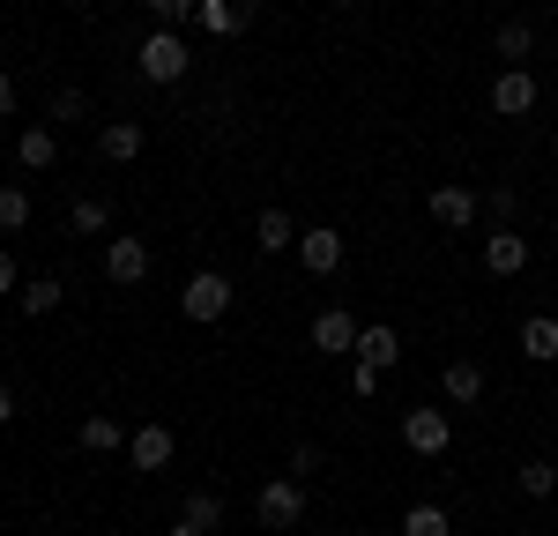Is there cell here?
Listing matches in <instances>:
<instances>
[{"label":"cell","instance_id":"obj_30","mask_svg":"<svg viewBox=\"0 0 558 536\" xmlns=\"http://www.w3.org/2000/svg\"><path fill=\"white\" fill-rule=\"evenodd\" d=\"M15 112V75H0V120Z\"/></svg>","mask_w":558,"mask_h":536},{"label":"cell","instance_id":"obj_2","mask_svg":"<svg viewBox=\"0 0 558 536\" xmlns=\"http://www.w3.org/2000/svg\"><path fill=\"white\" fill-rule=\"evenodd\" d=\"M179 313L194 320V328H209V320H223L231 313V276H216V268H202L186 291H179Z\"/></svg>","mask_w":558,"mask_h":536},{"label":"cell","instance_id":"obj_27","mask_svg":"<svg viewBox=\"0 0 558 536\" xmlns=\"http://www.w3.org/2000/svg\"><path fill=\"white\" fill-rule=\"evenodd\" d=\"M52 120H60V127L83 120V89H52Z\"/></svg>","mask_w":558,"mask_h":536},{"label":"cell","instance_id":"obj_7","mask_svg":"<svg viewBox=\"0 0 558 536\" xmlns=\"http://www.w3.org/2000/svg\"><path fill=\"white\" fill-rule=\"evenodd\" d=\"M299 261L313 268V276H336V268H343V231H328V223H313V231L299 239Z\"/></svg>","mask_w":558,"mask_h":536},{"label":"cell","instance_id":"obj_16","mask_svg":"<svg viewBox=\"0 0 558 536\" xmlns=\"http://www.w3.org/2000/svg\"><path fill=\"white\" fill-rule=\"evenodd\" d=\"M68 231H75V239H97V231H112V202H75V209H68Z\"/></svg>","mask_w":558,"mask_h":536},{"label":"cell","instance_id":"obj_14","mask_svg":"<svg viewBox=\"0 0 558 536\" xmlns=\"http://www.w3.org/2000/svg\"><path fill=\"white\" fill-rule=\"evenodd\" d=\"M97 157H112V165H134V157H142V127H134V120H112V127L97 134Z\"/></svg>","mask_w":558,"mask_h":536},{"label":"cell","instance_id":"obj_4","mask_svg":"<svg viewBox=\"0 0 558 536\" xmlns=\"http://www.w3.org/2000/svg\"><path fill=\"white\" fill-rule=\"evenodd\" d=\"M299 514H305V485L299 477L260 485V522H268V529H299Z\"/></svg>","mask_w":558,"mask_h":536},{"label":"cell","instance_id":"obj_3","mask_svg":"<svg viewBox=\"0 0 558 536\" xmlns=\"http://www.w3.org/2000/svg\"><path fill=\"white\" fill-rule=\"evenodd\" d=\"M142 75H149V83H179V75H186V38H179V31H149V38H142Z\"/></svg>","mask_w":558,"mask_h":536},{"label":"cell","instance_id":"obj_25","mask_svg":"<svg viewBox=\"0 0 558 536\" xmlns=\"http://www.w3.org/2000/svg\"><path fill=\"white\" fill-rule=\"evenodd\" d=\"M194 8H202V23H209L216 38H231V31H239V8H231V0H194Z\"/></svg>","mask_w":558,"mask_h":536},{"label":"cell","instance_id":"obj_17","mask_svg":"<svg viewBox=\"0 0 558 536\" xmlns=\"http://www.w3.org/2000/svg\"><path fill=\"white\" fill-rule=\"evenodd\" d=\"M299 239V223H291V209H260V254H283Z\"/></svg>","mask_w":558,"mask_h":536},{"label":"cell","instance_id":"obj_23","mask_svg":"<svg viewBox=\"0 0 558 536\" xmlns=\"http://www.w3.org/2000/svg\"><path fill=\"white\" fill-rule=\"evenodd\" d=\"M551 491H558L551 462H521V499H551Z\"/></svg>","mask_w":558,"mask_h":536},{"label":"cell","instance_id":"obj_34","mask_svg":"<svg viewBox=\"0 0 558 536\" xmlns=\"http://www.w3.org/2000/svg\"><path fill=\"white\" fill-rule=\"evenodd\" d=\"M336 8H357V0H336Z\"/></svg>","mask_w":558,"mask_h":536},{"label":"cell","instance_id":"obj_9","mask_svg":"<svg viewBox=\"0 0 558 536\" xmlns=\"http://www.w3.org/2000/svg\"><path fill=\"white\" fill-rule=\"evenodd\" d=\"M439 395L454 402V410H476V402H484V373H476L470 357H454V365L439 373Z\"/></svg>","mask_w":558,"mask_h":536},{"label":"cell","instance_id":"obj_10","mask_svg":"<svg viewBox=\"0 0 558 536\" xmlns=\"http://www.w3.org/2000/svg\"><path fill=\"white\" fill-rule=\"evenodd\" d=\"M105 276H112V283H142V276H149V246H142V239H112V246H105Z\"/></svg>","mask_w":558,"mask_h":536},{"label":"cell","instance_id":"obj_8","mask_svg":"<svg viewBox=\"0 0 558 536\" xmlns=\"http://www.w3.org/2000/svg\"><path fill=\"white\" fill-rule=\"evenodd\" d=\"M313 351H320V357H343V351H357V320H350L343 306H328L320 320H313Z\"/></svg>","mask_w":558,"mask_h":536},{"label":"cell","instance_id":"obj_29","mask_svg":"<svg viewBox=\"0 0 558 536\" xmlns=\"http://www.w3.org/2000/svg\"><path fill=\"white\" fill-rule=\"evenodd\" d=\"M149 8H157L165 23H179V15H194V0H149Z\"/></svg>","mask_w":558,"mask_h":536},{"label":"cell","instance_id":"obj_15","mask_svg":"<svg viewBox=\"0 0 558 536\" xmlns=\"http://www.w3.org/2000/svg\"><path fill=\"white\" fill-rule=\"evenodd\" d=\"M521 261H529V246H521L514 231H492V246H484V268H492V276H521Z\"/></svg>","mask_w":558,"mask_h":536},{"label":"cell","instance_id":"obj_26","mask_svg":"<svg viewBox=\"0 0 558 536\" xmlns=\"http://www.w3.org/2000/svg\"><path fill=\"white\" fill-rule=\"evenodd\" d=\"M186 522H194V529H216V522H223V499H216V491H194V499H186Z\"/></svg>","mask_w":558,"mask_h":536},{"label":"cell","instance_id":"obj_6","mask_svg":"<svg viewBox=\"0 0 558 536\" xmlns=\"http://www.w3.org/2000/svg\"><path fill=\"white\" fill-rule=\"evenodd\" d=\"M172 454H179L172 425H142V433H128V462H134V470H165Z\"/></svg>","mask_w":558,"mask_h":536},{"label":"cell","instance_id":"obj_24","mask_svg":"<svg viewBox=\"0 0 558 536\" xmlns=\"http://www.w3.org/2000/svg\"><path fill=\"white\" fill-rule=\"evenodd\" d=\"M31 223V194L23 186H0V231H23Z\"/></svg>","mask_w":558,"mask_h":536},{"label":"cell","instance_id":"obj_33","mask_svg":"<svg viewBox=\"0 0 558 536\" xmlns=\"http://www.w3.org/2000/svg\"><path fill=\"white\" fill-rule=\"evenodd\" d=\"M172 536H209V529H194V522H179V529Z\"/></svg>","mask_w":558,"mask_h":536},{"label":"cell","instance_id":"obj_18","mask_svg":"<svg viewBox=\"0 0 558 536\" xmlns=\"http://www.w3.org/2000/svg\"><path fill=\"white\" fill-rule=\"evenodd\" d=\"M402 536H454V522H447V507H410Z\"/></svg>","mask_w":558,"mask_h":536},{"label":"cell","instance_id":"obj_13","mask_svg":"<svg viewBox=\"0 0 558 536\" xmlns=\"http://www.w3.org/2000/svg\"><path fill=\"white\" fill-rule=\"evenodd\" d=\"M521 351L536 357V365H551V357H558V320H551V313H529V320H521Z\"/></svg>","mask_w":558,"mask_h":536},{"label":"cell","instance_id":"obj_12","mask_svg":"<svg viewBox=\"0 0 558 536\" xmlns=\"http://www.w3.org/2000/svg\"><path fill=\"white\" fill-rule=\"evenodd\" d=\"M432 217L447 223V231H462V223L476 217V194L470 186H432Z\"/></svg>","mask_w":558,"mask_h":536},{"label":"cell","instance_id":"obj_32","mask_svg":"<svg viewBox=\"0 0 558 536\" xmlns=\"http://www.w3.org/2000/svg\"><path fill=\"white\" fill-rule=\"evenodd\" d=\"M8 417H15V388L0 380V425H8Z\"/></svg>","mask_w":558,"mask_h":536},{"label":"cell","instance_id":"obj_22","mask_svg":"<svg viewBox=\"0 0 558 536\" xmlns=\"http://www.w3.org/2000/svg\"><path fill=\"white\" fill-rule=\"evenodd\" d=\"M112 447H128L120 425H112V417H83V454H112Z\"/></svg>","mask_w":558,"mask_h":536},{"label":"cell","instance_id":"obj_19","mask_svg":"<svg viewBox=\"0 0 558 536\" xmlns=\"http://www.w3.org/2000/svg\"><path fill=\"white\" fill-rule=\"evenodd\" d=\"M15 157H23L31 172H45V165L60 157V142H52V127H31V134H23V149H15Z\"/></svg>","mask_w":558,"mask_h":536},{"label":"cell","instance_id":"obj_11","mask_svg":"<svg viewBox=\"0 0 558 536\" xmlns=\"http://www.w3.org/2000/svg\"><path fill=\"white\" fill-rule=\"evenodd\" d=\"M395 357H402V336H395V328H357V365L387 373Z\"/></svg>","mask_w":558,"mask_h":536},{"label":"cell","instance_id":"obj_5","mask_svg":"<svg viewBox=\"0 0 558 536\" xmlns=\"http://www.w3.org/2000/svg\"><path fill=\"white\" fill-rule=\"evenodd\" d=\"M492 112H499V120L536 112V75H529V68H499V83H492Z\"/></svg>","mask_w":558,"mask_h":536},{"label":"cell","instance_id":"obj_28","mask_svg":"<svg viewBox=\"0 0 558 536\" xmlns=\"http://www.w3.org/2000/svg\"><path fill=\"white\" fill-rule=\"evenodd\" d=\"M313 470H320V447H291V477H299V485H305Z\"/></svg>","mask_w":558,"mask_h":536},{"label":"cell","instance_id":"obj_1","mask_svg":"<svg viewBox=\"0 0 558 536\" xmlns=\"http://www.w3.org/2000/svg\"><path fill=\"white\" fill-rule=\"evenodd\" d=\"M402 447H410V454H425V462H439V454L454 447V425H447V410H439V402H417V410L402 417Z\"/></svg>","mask_w":558,"mask_h":536},{"label":"cell","instance_id":"obj_31","mask_svg":"<svg viewBox=\"0 0 558 536\" xmlns=\"http://www.w3.org/2000/svg\"><path fill=\"white\" fill-rule=\"evenodd\" d=\"M15 291V254H0V299Z\"/></svg>","mask_w":558,"mask_h":536},{"label":"cell","instance_id":"obj_20","mask_svg":"<svg viewBox=\"0 0 558 536\" xmlns=\"http://www.w3.org/2000/svg\"><path fill=\"white\" fill-rule=\"evenodd\" d=\"M529 45H536V31H529V23H499V60H507V68H521V60H529Z\"/></svg>","mask_w":558,"mask_h":536},{"label":"cell","instance_id":"obj_21","mask_svg":"<svg viewBox=\"0 0 558 536\" xmlns=\"http://www.w3.org/2000/svg\"><path fill=\"white\" fill-rule=\"evenodd\" d=\"M23 313H31V320H45V313H60V283H52V276H38V283H23Z\"/></svg>","mask_w":558,"mask_h":536}]
</instances>
